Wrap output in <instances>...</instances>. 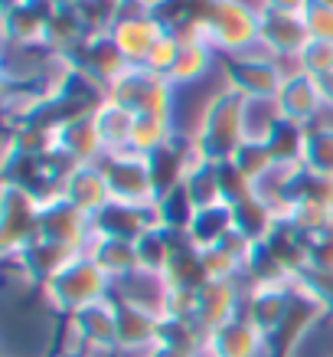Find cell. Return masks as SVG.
I'll list each match as a JSON object with an SVG mask.
<instances>
[{
	"label": "cell",
	"instance_id": "obj_30",
	"mask_svg": "<svg viewBox=\"0 0 333 357\" xmlns=\"http://www.w3.org/2000/svg\"><path fill=\"white\" fill-rule=\"evenodd\" d=\"M298 66H301V73H307V76H314V79L330 76L333 73V43H327V40H311V43L301 50V56H298Z\"/></svg>",
	"mask_w": 333,
	"mask_h": 357
},
{
	"label": "cell",
	"instance_id": "obj_8",
	"mask_svg": "<svg viewBox=\"0 0 333 357\" xmlns=\"http://www.w3.org/2000/svg\"><path fill=\"white\" fill-rule=\"evenodd\" d=\"M53 0H26L13 10H3V36L10 46H36L46 40V26L53 20Z\"/></svg>",
	"mask_w": 333,
	"mask_h": 357
},
{
	"label": "cell",
	"instance_id": "obj_9",
	"mask_svg": "<svg viewBox=\"0 0 333 357\" xmlns=\"http://www.w3.org/2000/svg\"><path fill=\"white\" fill-rule=\"evenodd\" d=\"M101 174L108 181V190L118 204H138L144 197L154 194L151 184V171H147V161L144 158H111V161L101 164Z\"/></svg>",
	"mask_w": 333,
	"mask_h": 357
},
{
	"label": "cell",
	"instance_id": "obj_3",
	"mask_svg": "<svg viewBox=\"0 0 333 357\" xmlns=\"http://www.w3.org/2000/svg\"><path fill=\"white\" fill-rule=\"evenodd\" d=\"M206 43L226 53H245L258 43V10L242 0H222L206 30Z\"/></svg>",
	"mask_w": 333,
	"mask_h": 357
},
{
	"label": "cell",
	"instance_id": "obj_1",
	"mask_svg": "<svg viewBox=\"0 0 333 357\" xmlns=\"http://www.w3.org/2000/svg\"><path fill=\"white\" fill-rule=\"evenodd\" d=\"M245 98L236 89H222L213 102L206 105L203 125H200V138H196V151L203 161L222 164L232 161L238 144L245 141Z\"/></svg>",
	"mask_w": 333,
	"mask_h": 357
},
{
	"label": "cell",
	"instance_id": "obj_6",
	"mask_svg": "<svg viewBox=\"0 0 333 357\" xmlns=\"http://www.w3.org/2000/svg\"><path fill=\"white\" fill-rule=\"evenodd\" d=\"M222 73H226V86L236 89L242 98H278L284 82L278 63L261 56H229L222 59Z\"/></svg>",
	"mask_w": 333,
	"mask_h": 357
},
{
	"label": "cell",
	"instance_id": "obj_29",
	"mask_svg": "<svg viewBox=\"0 0 333 357\" xmlns=\"http://www.w3.org/2000/svg\"><path fill=\"white\" fill-rule=\"evenodd\" d=\"M304 167L320 177H333V128L307 131V148H304Z\"/></svg>",
	"mask_w": 333,
	"mask_h": 357
},
{
	"label": "cell",
	"instance_id": "obj_16",
	"mask_svg": "<svg viewBox=\"0 0 333 357\" xmlns=\"http://www.w3.org/2000/svg\"><path fill=\"white\" fill-rule=\"evenodd\" d=\"M232 308H236V292L229 279H219V282H206L200 289V302H196V318L200 325L206 328H222L226 321H232Z\"/></svg>",
	"mask_w": 333,
	"mask_h": 357
},
{
	"label": "cell",
	"instance_id": "obj_38",
	"mask_svg": "<svg viewBox=\"0 0 333 357\" xmlns=\"http://www.w3.org/2000/svg\"><path fill=\"white\" fill-rule=\"evenodd\" d=\"M317 3H323V7H333V0H317Z\"/></svg>",
	"mask_w": 333,
	"mask_h": 357
},
{
	"label": "cell",
	"instance_id": "obj_28",
	"mask_svg": "<svg viewBox=\"0 0 333 357\" xmlns=\"http://www.w3.org/2000/svg\"><path fill=\"white\" fill-rule=\"evenodd\" d=\"M157 337V321L138 305H121L118 308V341L121 344H144Z\"/></svg>",
	"mask_w": 333,
	"mask_h": 357
},
{
	"label": "cell",
	"instance_id": "obj_25",
	"mask_svg": "<svg viewBox=\"0 0 333 357\" xmlns=\"http://www.w3.org/2000/svg\"><path fill=\"white\" fill-rule=\"evenodd\" d=\"M163 144H170V119L163 115H138L131 128V151L151 154Z\"/></svg>",
	"mask_w": 333,
	"mask_h": 357
},
{
	"label": "cell",
	"instance_id": "obj_31",
	"mask_svg": "<svg viewBox=\"0 0 333 357\" xmlns=\"http://www.w3.org/2000/svg\"><path fill=\"white\" fill-rule=\"evenodd\" d=\"M180 50H183L180 40H177V36H170V33H163L161 43L154 46V53L147 56V63H144V66H147L151 73H157V76L170 79L173 66H177V59H180Z\"/></svg>",
	"mask_w": 333,
	"mask_h": 357
},
{
	"label": "cell",
	"instance_id": "obj_19",
	"mask_svg": "<svg viewBox=\"0 0 333 357\" xmlns=\"http://www.w3.org/2000/svg\"><path fill=\"white\" fill-rule=\"evenodd\" d=\"M261 328L252 325V321H226L222 328L213 331V344L219 357H252L255 347L261 344Z\"/></svg>",
	"mask_w": 333,
	"mask_h": 357
},
{
	"label": "cell",
	"instance_id": "obj_10",
	"mask_svg": "<svg viewBox=\"0 0 333 357\" xmlns=\"http://www.w3.org/2000/svg\"><path fill=\"white\" fill-rule=\"evenodd\" d=\"M86 217L72 200H53V204H46V210H40V239L46 243H56V246H76L79 239H82V229H86Z\"/></svg>",
	"mask_w": 333,
	"mask_h": 357
},
{
	"label": "cell",
	"instance_id": "obj_5",
	"mask_svg": "<svg viewBox=\"0 0 333 357\" xmlns=\"http://www.w3.org/2000/svg\"><path fill=\"white\" fill-rule=\"evenodd\" d=\"M65 66H72V69H82L86 76H92L98 86H111L115 79L128 69V56L118 50L115 43V36L111 33H98V36H86L76 50H69L63 56Z\"/></svg>",
	"mask_w": 333,
	"mask_h": 357
},
{
	"label": "cell",
	"instance_id": "obj_7",
	"mask_svg": "<svg viewBox=\"0 0 333 357\" xmlns=\"http://www.w3.org/2000/svg\"><path fill=\"white\" fill-rule=\"evenodd\" d=\"M258 43L271 56H301V50L311 43V33L304 26V17L258 10Z\"/></svg>",
	"mask_w": 333,
	"mask_h": 357
},
{
	"label": "cell",
	"instance_id": "obj_12",
	"mask_svg": "<svg viewBox=\"0 0 333 357\" xmlns=\"http://www.w3.org/2000/svg\"><path fill=\"white\" fill-rule=\"evenodd\" d=\"M111 36H115L121 53L128 56L131 66H144L147 56L154 53V46L161 43L163 30H161V23L151 20V17H138V20H118Z\"/></svg>",
	"mask_w": 333,
	"mask_h": 357
},
{
	"label": "cell",
	"instance_id": "obj_23",
	"mask_svg": "<svg viewBox=\"0 0 333 357\" xmlns=\"http://www.w3.org/2000/svg\"><path fill=\"white\" fill-rule=\"evenodd\" d=\"M275 227V220H271L268 206L261 204L255 194L245 197V200H238L236 206H232V229H238L245 239H261L268 236V229Z\"/></svg>",
	"mask_w": 333,
	"mask_h": 357
},
{
	"label": "cell",
	"instance_id": "obj_20",
	"mask_svg": "<svg viewBox=\"0 0 333 357\" xmlns=\"http://www.w3.org/2000/svg\"><path fill=\"white\" fill-rule=\"evenodd\" d=\"M86 36L88 33H86V26H82V20H79L76 7H56L53 20H49V26H46L43 46L53 56H65L69 50H76Z\"/></svg>",
	"mask_w": 333,
	"mask_h": 357
},
{
	"label": "cell",
	"instance_id": "obj_18",
	"mask_svg": "<svg viewBox=\"0 0 333 357\" xmlns=\"http://www.w3.org/2000/svg\"><path fill=\"white\" fill-rule=\"evenodd\" d=\"M190 239H193V246L200 249H213L219 246L226 233H232V206L229 204H216V206H203V210H196L193 223H190Z\"/></svg>",
	"mask_w": 333,
	"mask_h": 357
},
{
	"label": "cell",
	"instance_id": "obj_13",
	"mask_svg": "<svg viewBox=\"0 0 333 357\" xmlns=\"http://www.w3.org/2000/svg\"><path fill=\"white\" fill-rule=\"evenodd\" d=\"M65 200L82 210V213H92L95 217L98 210H105L108 200H111V190H108V181L101 167H88V164H79L76 171L65 177Z\"/></svg>",
	"mask_w": 333,
	"mask_h": 357
},
{
	"label": "cell",
	"instance_id": "obj_33",
	"mask_svg": "<svg viewBox=\"0 0 333 357\" xmlns=\"http://www.w3.org/2000/svg\"><path fill=\"white\" fill-rule=\"evenodd\" d=\"M219 3H222V0H190V23L200 26L203 36H206V30H209V23H213L216 10H219Z\"/></svg>",
	"mask_w": 333,
	"mask_h": 357
},
{
	"label": "cell",
	"instance_id": "obj_34",
	"mask_svg": "<svg viewBox=\"0 0 333 357\" xmlns=\"http://www.w3.org/2000/svg\"><path fill=\"white\" fill-rule=\"evenodd\" d=\"M307 3L311 0H261V10H271V13H294V17H301L307 10Z\"/></svg>",
	"mask_w": 333,
	"mask_h": 357
},
{
	"label": "cell",
	"instance_id": "obj_27",
	"mask_svg": "<svg viewBox=\"0 0 333 357\" xmlns=\"http://www.w3.org/2000/svg\"><path fill=\"white\" fill-rule=\"evenodd\" d=\"M232 164L245 174L248 181H261V177L275 167V158H271L265 138H245L238 144V151L232 154Z\"/></svg>",
	"mask_w": 333,
	"mask_h": 357
},
{
	"label": "cell",
	"instance_id": "obj_35",
	"mask_svg": "<svg viewBox=\"0 0 333 357\" xmlns=\"http://www.w3.org/2000/svg\"><path fill=\"white\" fill-rule=\"evenodd\" d=\"M317 92H320V102L333 109V73L330 76H320L317 79Z\"/></svg>",
	"mask_w": 333,
	"mask_h": 357
},
{
	"label": "cell",
	"instance_id": "obj_14",
	"mask_svg": "<svg viewBox=\"0 0 333 357\" xmlns=\"http://www.w3.org/2000/svg\"><path fill=\"white\" fill-rule=\"evenodd\" d=\"M265 144H268L271 158H275V167H298V164H304L307 131H304L301 121H291V119H281L278 115V119L268 125Z\"/></svg>",
	"mask_w": 333,
	"mask_h": 357
},
{
	"label": "cell",
	"instance_id": "obj_36",
	"mask_svg": "<svg viewBox=\"0 0 333 357\" xmlns=\"http://www.w3.org/2000/svg\"><path fill=\"white\" fill-rule=\"evenodd\" d=\"M3 3V10H13V7H20V3H26V0H0Z\"/></svg>",
	"mask_w": 333,
	"mask_h": 357
},
{
	"label": "cell",
	"instance_id": "obj_17",
	"mask_svg": "<svg viewBox=\"0 0 333 357\" xmlns=\"http://www.w3.org/2000/svg\"><path fill=\"white\" fill-rule=\"evenodd\" d=\"M134 112L121 109L118 102L105 98L95 109V125H98V138L105 148L118 151V148H131V128H134Z\"/></svg>",
	"mask_w": 333,
	"mask_h": 357
},
{
	"label": "cell",
	"instance_id": "obj_24",
	"mask_svg": "<svg viewBox=\"0 0 333 357\" xmlns=\"http://www.w3.org/2000/svg\"><path fill=\"white\" fill-rule=\"evenodd\" d=\"M209 66H213V46L200 40V43H183L180 50V59L173 66L170 73V82L173 86H180V82H196V79H203L209 73Z\"/></svg>",
	"mask_w": 333,
	"mask_h": 357
},
{
	"label": "cell",
	"instance_id": "obj_2",
	"mask_svg": "<svg viewBox=\"0 0 333 357\" xmlns=\"http://www.w3.org/2000/svg\"><path fill=\"white\" fill-rule=\"evenodd\" d=\"M108 98L118 102L121 109L134 112V115H163V119H170L173 82L167 76L151 73L147 66H128L108 86Z\"/></svg>",
	"mask_w": 333,
	"mask_h": 357
},
{
	"label": "cell",
	"instance_id": "obj_21",
	"mask_svg": "<svg viewBox=\"0 0 333 357\" xmlns=\"http://www.w3.org/2000/svg\"><path fill=\"white\" fill-rule=\"evenodd\" d=\"M98 227H101V233L111 239H134L140 236V233H147V220H144V213L140 210H134L131 204H108L105 210H98Z\"/></svg>",
	"mask_w": 333,
	"mask_h": 357
},
{
	"label": "cell",
	"instance_id": "obj_4",
	"mask_svg": "<svg viewBox=\"0 0 333 357\" xmlns=\"http://www.w3.org/2000/svg\"><path fill=\"white\" fill-rule=\"evenodd\" d=\"M49 292L63 308L82 312L88 305H95L105 292V272L88 259H69L63 269L49 279Z\"/></svg>",
	"mask_w": 333,
	"mask_h": 357
},
{
	"label": "cell",
	"instance_id": "obj_32",
	"mask_svg": "<svg viewBox=\"0 0 333 357\" xmlns=\"http://www.w3.org/2000/svg\"><path fill=\"white\" fill-rule=\"evenodd\" d=\"M301 17H304L307 33H311V40H327V43H333V7H323V3L311 0Z\"/></svg>",
	"mask_w": 333,
	"mask_h": 357
},
{
	"label": "cell",
	"instance_id": "obj_22",
	"mask_svg": "<svg viewBox=\"0 0 333 357\" xmlns=\"http://www.w3.org/2000/svg\"><path fill=\"white\" fill-rule=\"evenodd\" d=\"M92 262H95L105 275H124V272H131V269H140L138 266V249H134L131 239L105 236L95 246V252H92Z\"/></svg>",
	"mask_w": 333,
	"mask_h": 357
},
{
	"label": "cell",
	"instance_id": "obj_15",
	"mask_svg": "<svg viewBox=\"0 0 333 357\" xmlns=\"http://www.w3.org/2000/svg\"><path fill=\"white\" fill-rule=\"evenodd\" d=\"M56 148L65 154H72V158H79V161L95 158L98 148H105L101 138H98L95 112H86V115H76V119L65 121L63 128L56 131Z\"/></svg>",
	"mask_w": 333,
	"mask_h": 357
},
{
	"label": "cell",
	"instance_id": "obj_26",
	"mask_svg": "<svg viewBox=\"0 0 333 357\" xmlns=\"http://www.w3.org/2000/svg\"><path fill=\"white\" fill-rule=\"evenodd\" d=\"M121 3L124 0H79L76 13L82 26H86L88 36H98V33H111L115 23L121 17Z\"/></svg>",
	"mask_w": 333,
	"mask_h": 357
},
{
	"label": "cell",
	"instance_id": "obj_37",
	"mask_svg": "<svg viewBox=\"0 0 333 357\" xmlns=\"http://www.w3.org/2000/svg\"><path fill=\"white\" fill-rule=\"evenodd\" d=\"M53 3H56V7H76L79 0H53Z\"/></svg>",
	"mask_w": 333,
	"mask_h": 357
},
{
	"label": "cell",
	"instance_id": "obj_11",
	"mask_svg": "<svg viewBox=\"0 0 333 357\" xmlns=\"http://www.w3.org/2000/svg\"><path fill=\"white\" fill-rule=\"evenodd\" d=\"M275 105H278V115L281 119H291V121H307L314 112L320 109V92H317V79L307 76V73H294V76H284L281 82V92L275 98Z\"/></svg>",
	"mask_w": 333,
	"mask_h": 357
}]
</instances>
